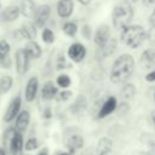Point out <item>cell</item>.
I'll return each instance as SVG.
<instances>
[{"instance_id":"cell-46","label":"cell","mask_w":155,"mask_h":155,"mask_svg":"<svg viewBox=\"0 0 155 155\" xmlns=\"http://www.w3.org/2000/svg\"><path fill=\"white\" fill-rule=\"evenodd\" d=\"M82 155H91V154H90V153H87V151H85V153H84Z\"/></svg>"},{"instance_id":"cell-4","label":"cell","mask_w":155,"mask_h":155,"mask_svg":"<svg viewBox=\"0 0 155 155\" xmlns=\"http://www.w3.org/2000/svg\"><path fill=\"white\" fill-rule=\"evenodd\" d=\"M30 61H31V58L28 56V53L25 52V50L23 47L17 48V51L15 53V67H16V71L18 75L27 74V71L30 68Z\"/></svg>"},{"instance_id":"cell-32","label":"cell","mask_w":155,"mask_h":155,"mask_svg":"<svg viewBox=\"0 0 155 155\" xmlns=\"http://www.w3.org/2000/svg\"><path fill=\"white\" fill-rule=\"evenodd\" d=\"M147 39L150 44L155 45V24H151V28L147 31Z\"/></svg>"},{"instance_id":"cell-45","label":"cell","mask_w":155,"mask_h":155,"mask_svg":"<svg viewBox=\"0 0 155 155\" xmlns=\"http://www.w3.org/2000/svg\"><path fill=\"white\" fill-rule=\"evenodd\" d=\"M58 155H71L70 153H61V154H58Z\"/></svg>"},{"instance_id":"cell-11","label":"cell","mask_w":155,"mask_h":155,"mask_svg":"<svg viewBox=\"0 0 155 155\" xmlns=\"http://www.w3.org/2000/svg\"><path fill=\"white\" fill-rule=\"evenodd\" d=\"M86 54V48L84 47V45L79 44V42H75L73 45H70V47L68 48V57L73 61V62H81L84 59Z\"/></svg>"},{"instance_id":"cell-23","label":"cell","mask_w":155,"mask_h":155,"mask_svg":"<svg viewBox=\"0 0 155 155\" xmlns=\"http://www.w3.org/2000/svg\"><path fill=\"white\" fill-rule=\"evenodd\" d=\"M116 45H117V41H116L115 39H109L104 46L99 47V48H101L102 57H107V56L111 54V53L114 52V50L116 48Z\"/></svg>"},{"instance_id":"cell-12","label":"cell","mask_w":155,"mask_h":155,"mask_svg":"<svg viewBox=\"0 0 155 155\" xmlns=\"http://www.w3.org/2000/svg\"><path fill=\"white\" fill-rule=\"evenodd\" d=\"M110 39V29L109 25L102 24L94 33V44L98 47H102L107 44V41Z\"/></svg>"},{"instance_id":"cell-33","label":"cell","mask_w":155,"mask_h":155,"mask_svg":"<svg viewBox=\"0 0 155 155\" xmlns=\"http://www.w3.org/2000/svg\"><path fill=\"white\" fill-rule=\"evenodd\" d=\"M56 97H57L59 101H68V99L71 97V91H67V90L61 91V92L57 93Z\"/></svg>"},{"instance_id":"cell-2","label":"cell","mask_w":155,"mask_h":155,"mask_svg":"<svg viewBox=\"0 0 155 155\" xmlns=\"http://www.w3.org/2000/svg\"><path fill=\"white\" fill-rule=\"evenodd\" d=\"M147 39V31L142 25H126L122 28L121 40L131 48H136Z\"/></svg>"},{"instance_id":"cell-13","label":"cell","mask_w":155,"mask_h":155,"mask_svg":"<svg viewBox=\"0 0 155 155\" xmlns=\"http://www.w3.org/2000/svg\"><path fill=\"white\" fill-rule=\"evenodd\" d=\"M74 11L73 0H58L57 2V15L61 18H68Z\"/></svg>"},{"instance_id":"cell-31","label":"cell","mask_w":155,"mask_h":155,"mask_svg":"<svg viewBox=\"0 0 155 155\" xmlns=\"http://www.w3.org/2000/svg\"><path fill=\"white\" fill-rule=\"evenodd\" d=\"M12 67V59L10 56H6L5 58L0 59V68L2 69H10Z\"/></svg>"},{"instance_id":"cell-34","label":"cell","mask_w":155,"mask_h":155,"mask_svg":"<svg viewBox=\"0 0 155 155\" xmlns=\"http://www.w3.org/2000/svg\"><path fill=\"white\" fill-rule=\"evenodd\" d=\"M82 36L85 39H88L91 36V28L88 25H84V28H82Z\"/></svg>"},{"instance_id":"cell-1","label":"cell","mask_w":155,"mask_h":155,"mask_svg":"<svg viewBox=\"0 0 155 155\" xmlns=\"http://www.w3.org/2000/svg\"><path fill=\"white\" fill-rule=\"evenodd\" d=\"M133 68H134V61L131 54L125 53L119 56L111 67L110 81L114 84L125 82L132 75Z\"/></svg>"},{"instance_id":"cell-24","label":"cell","mask_w":155,"mask_h":155,"mask_svg":"<svg viewBox=\"0 0 155 155\" xmlns=\"http://www.w3.org/2000/svg\"><path fill=\"white\" fill-rule=\"evenodd\" d=\"M136 92H137V90H136L134 85L126 84L121 90V97H122V99H131L132 97H134Z\"/></svg>"},{"instance_id":"cell-14","label":"cell","mask_w":155,"mask_h":155,"mask_svg":"<svg viewBox=\"0 0 155 155\" xmlns=\"http://www.w3.org/2000/svg\"><path fill=\"white\" fill-rule=\"evenodd\" d=\"M18 8H19V13L23 17L31 19L36 10V4L34 0H21Z\"/></svg>"},{"instance_id":"cell-39","label":"cell","mask_w":155,"mask_h":155,"mask_svg":"<svg viewBox=\"0 0 155 155\" xmlns=\"http://www.w3.org/2000/svg\"><path fill=\"white\" fill-rule=\"evenodd\" d=\"M38 155H48V151H47V149L45 148V149H42V150H40V151L38 153Z\"/></svg>"},{"instance_id":"cell-21","label":"cell","mask_w":155,"mask_h":155,"mask_svg":"<svg viewBox=\"0 0 155 155\" xmlns=\"http://www.w3.org/2000/svg\"><path fill=\"white\" fill-rule=\"evenodd\" d=\"M12 87H13V78L8 74L1 75L0 76V93L6 94L11 91Z\"/></svg>"},{"instance_id":"cell-38","label":"cell","mask_w":155,"mask_h":155,"mask_svg":"<svg viewBox=\"0 0 155 155\" xmlns=\"http://www.w3.org/2000/svg\"><path fill=\"white\" fill-rule=\"evenodd\" d=\"M150 23L151 24H155V7H154V10L151 12V16H150Z\"/></svg>"},{"instance_id":"cell-9","label":"cell","mask_w":155,"mask_h":155,"mask_svg":"<svg viewBox=\"0 0 155 155\" xmlns=\"http://www.w3.org/2000/svg\"><path fill=\"white\" fill-rule=\"evenodd\" d=\"M29 124H30V113H29V110L23 109L15 117V126L13 127L16 128V131H18V132L24 134V132L27 131Z\"/></svg>"},{"instance_id":"cell-36","label":"cell","mask_w":155,"mask_h":155,"mask_svg":"<svg viewBox=\"0 0 155 155\" xmlns=\"http://www.w3.org/2000/svg\"><path fill=\"white\" fill-rule=\"evenodd\" d=\"M148 155H155V143H154V144H151V145L149 147Z\"/></svg>"},{"instance_id":"cell-41","label":"cell","mask_w":155,"mask_h":155,"mask_svg":"<svg viewBox=\"0 0 155 155\" xmlns=\"http://www.w3.org/2000/svg\"><path fill=\"white\" fill-rule=\"evenodd\" d=\"M78 1H79L81 5H88V4H90L92 0H78Z\"/></svg>"},{"instance_id":"cell-7","label":"cell","mask_w":155,"mask_h":155,"mask_svg":"<svg viewBox=\"0 0 155 155\" xmlns=\"http://www.w3.org/2000/svg\"><path fill=\"white\" fill-rule=\"evenodd\" d=\"M38 90H39V79L38 76H30L25 84V88H24V99L27 103H31L34 102V99L36 98L38 94Z\"/></svg>"},{"instance_id":"cell-49","label":"cell","mask_w":155,"mask_h":155,"mask_svg":"<svg viewBox=\"0 0 155 155\" xmlns=\"http://www.w3.org/2000/svg\"><path fill=\"white\" fill-rule=\"evenodd\" d=\"M105 155H109V154H105Z\"/></svg>"},{"instance_id":"cell-47","label":"cell","mask_w":155,"mask_h":155,"mask_svg":"<svg viewBox=\"0 0 155 155\" xmlns=\"http://www.w3.org/2000/svg\"><path fill=\"white\" fill-rule=\"evenodd\" d=\"M0 11H1V4H0Z\"/></svg>"},{"instance_id":"cell-43","label":"cell","mask_w":155,"mask_h":155,"mask_svg":"<svg viewBox=\"0 0 155 155\" xmlns=\"http://www.w3.org/2000/svg\"><path fill=\"white\" fill-rule=\"evenodd\" d=\"M151 120H153V124H154V126H155V110L151 113Z\"/></svg>"},{"instance_id":"cell-30","label":"cell","mask_w":155,"mask_h":155,"mask_svg":"<svg viewBox=\"0 0 155 155\" xmlns=\"http://www.w3.org/2000/svg\"><path fill=\"white\" fill-rule=\"evenodd\" d=\"M11 46L5 39H0V59L5 58L6 56H10Z\"/></svg>"},{"instance_id":"cell-35","label":"cell","mask_w":155,"mask_h":155,"mask_svg":"<svg viewBox=\"0 0 155 155\" xmlns=\"http://www.w3.org/2000/svg\"><path fill=\"white\" fill-rule=\"evenodd\" d=\"M145 80L149 81V82H155V69L145 75Z\"/></svg>"},{"instance_id":"cell-20","label":"cell","mask_w":155,"mask_h":155,"mask_svg":"<svg viewBox=\"0 0 155 155\" xmlns=\"http://www.w3.org/2000/svg\"><path fill=\"white\" fill-rule=\"evenodd\" d=\"M84 147V138L79 134H73L67 140V148L70 154L75 153L78 149H81Z\"/></svg>"},{"instance_id":"cell-10","label":"cell","mask_w":155,"mask_h":155,"mask_svg":"<svg viewBox=\"0 0 155 155\" xmlns=\"http://www.w3.org/2000/svg\"><path fill=\"white\" fill-rule=\"evenodd\" d=\"M19 16H21V13H19V8L17 5L6 6L2 11H0V21L5 22V23L16 22Z\"/></svg>"},{"instance_id":"cell-26","label":"cell","mask_w":155,"mask_h":155,"mask_svg":"<svg viewBox=\"0 0 155 155\" xmlns=\"http://www.w3.org/2000/svg\"><path fill=\"white\" fill-rule=\"evenodd\" d=\"M38 148H39V140H38V138H35V137H29V138L25 140L24 145H23V149H24L25 151H34V150H36Z\"/></svg>"},{"instance_id":"cell-18","label":"cell","mask_w":155,"mask_h":155,"mask_svg":"<svg viewBox=\"0 0 155 155\" xmlns=\"http://www.w3.org/2000/svg\"><path fill=\"white\" fill-rule=\"evenodd\" d=\"M25 50V52L28 53V56L31 58V59H38L41 57V53H42V50L40 47V45L35 41V40H28V42L25 44V46L23 47Z\"/></svg>"},{"instance_id":"cell-6","label":"cell","mask_w":155,"mask_h":155,"mask_svg":"<svg viewBox=\"0 0 155 155\" xmlns=\"http://www.w3.org/2000/svg\"><path fill=\"white\" fill-rule=\"evenodd\" d=\"M50 15H51V7H50V5L42 4V5L36 6L35 13L33 16V21H34L35 27L36 28H44L45 24L47 23L48 18H50Z\"/></svg>"},{"instance_id":"cell-8","label":"cell","mask_w":155,"mask_h":155,"mask_svg":"<svg viewBox=\"0 0 155 155\" xmlns=\"http://www.w3.org/2000/svg\"><path fill=\"white\" fill-rule=\"evenodd\" d=\"M23 145H24V137L23 133L16 131L8 143V150L11 155H24L23 153Z\"/></svg>"},{"instance_id":"cell-48","label":"cell","mask_w":155,"mask_h":155,"mask_svg":"<svg viewBox=\"0 0 155 155\" xmlns=\"http://www.w3.org/2000/svg\"><path fill=\"white\" fill-rule=\"evenodd\" d=\"M154 101H155V93H154Z\"/></svg>"},{"instance_id":"cell-42","label":"cell","mask_w":155,"mask_h":155,"mask_svg":"<svg viewBox=\"0 0 155 155\" xmlns=\"http://www.w3.org/2000/svg\"><path fill=\"white\" fill-rule=\"evenodd\" d=\"M0 155H7V150L4 147H0Z\"/></svg>"},{"instance_id":"cell-44","label":"cell","mask_w":155,"mask_h":155,"mask_svg":"<svg viewBox=\"0 0 155 155\" xmlns=\"http://www.w3.org/2000/svg\"><path fill=\"white\" fill-rule=\"evenodd\" d=\"M126 2H128V4H134V2H137L138 0H125Z\"/></svg>"},{"instance_id":"cell-19","label":"cell","mask_w":155,"mask_h":155,"mask_svg":"<svg viewBox=\"0 0 155 155\" xmlns=\"http://www.w3.org/2000/svg\"><path fill=\"white\" fill-rule=\"evenodd\" d=\"M57 93H58V88L54 86V84H53L52 81H47V82L42 86V88H41V97H42V99H45V101H51V99H53V98L57 96Z\"/></svg>"},{"instance_id":"cell-37","label":"cell","mask_w":155,"mask_h":155,"mask_svg":"<svg viewBox=\"0 0 155 155\" xmlns=\"http://www.w3.org/2000/svg\"><path fill=\"white\" fill-rule=\"evenodd\" d=\"M44 117H45V119H50V117H51V110H50L48 108L45 110V113H44Z\"/></svg>"},{"instance_id":"cell-28","label":"cell","mask_w":155,"mask_h":155,"mask_svg":"<svg viewBox=\"0 0 155 155\" xmlns=\"http://www.w3.org/2000/svg\"><path fill=\"white\" fill-rule=\"evenodd\" d=\"M41 39L45 44H52L54 41V33L50 28H44L41 33Z\"/></svg>"},{"instance_id":"cell-15","label":"cell","mask_w":155,"mask_h":155,"mask_svg":"<svg viewBox=\"0 0 155 155\" xmlns=\"http://www.w3.org/2000/svg\"><path fill=\"white\" fill-rule=\"evenodd\" d=\"M140 65L144 69H155V48L143 51L140 56Z\"/></svg>"},{"instance_id":"cell-25","label":"cell","mask_w":155,"mask_h":155,"mask_svg":"<svg viewBox=\"0 0 155 155\" xmlns=\"http://www.w3.org/2000/svg\"><path fill=\"white\" fill-rule=\"evenodd\" d=\"M16 132V128L13 127V126H10V127H7V128H5L4 130V133H2V147L6 149L7 147H8V143H10V140H11V138H12V136H13V133Z\"/></svg>"},{"instance_id":"cell-27","label":"cell","mask_w":155,"mask_h":155,"mask_svg":"<svg viewBox=\"0 0 155 155\" xmlns=\"http://www.w3.org/2000/svg\"><path fill=\"white\" fill-rule=\"evenodd\" d=\"M62 30L64 31V34H67L68 36H74L78 31V27L74 22H65L62 27Z\"/></svg>"},{"instance_id":"cell-29","label":"cell","mask_w":155,"mask_h":155,"mask_svg":"<svg viewBox=\"0 0 155 155\" xmlns=\"http://www.w3.org/2000/svg\"><path fill=\"white\" fill-rule=\"evenodd\" d=\"M56 84H57L58 87L67 88V87L71 84V80H70V78H69L67 74H61V75L57 76V79H56Z\"/></svg>"},{"instance_id":"cell-17","label":"cell","mask_w":155,"mask_h":155,"mask_svg":"<svg viewBox=\"0 0 155 155\" xmlns=\"http://www.w3.org/2000/svg\"><path fill=\"white\" fill-rule=\"evenodd\" d=\"M117 107V102H116V98L115 97H109L102 105V108L99 109V113H98V117H105L108 115H110Z\"/></svg>"},{"instance_id":"cell-16","label":"cell","mask_w":155,"mask_h":155,"mask_svg":"<svg viewBox=\"0 0 155 155\" xmlns=\"http://www.w3.org/2000/svg\"><path fill=\"white\" fill-rule=\"evenodd\" d=\"M18 30H19V33L22 35V39L34 40L36 38V27L31 22H24V23H22V25L18 28Z\"/></svg>"},{"instance_id":"cell-22","label":"cell","mask_w":155,"mask_h":155,"mask_svg":"<svg viewBox=\"0 0 155 155\" xmlns=\"http://www.w3.org/2000/svg\"><path fill=\"white\" fill-rule=\"evenodd\" d=\"M111 147H113V143H111L110 138H107V137L101 138L98 144H97V153H98V155L109 154L110 150H111Z\"/></svg>"},{"instance_id":"cell-5","label":"cell","mask_w":155,"mask_h":155,"mask_svg":"<svg viewBox=\"0 0 155 155\" xmlns=\"http://www.w3.org/2000/svg\"><path fill=\"white\" fill-rule=\"evenodd\" d=\"M21 108H22V96L17 94L8 103V105L4 113V116H2V121L6 124L12 122L15 120V117L17 116V114L21 111Z\"/></svg>"},{"instance_id":"cell-40","label":"cell","mask_w":155,"mask_h":155,"mask_svg":"<svg viewBox=\"0 0 155 155\" xmlns=\"http://www.w3.org/2000/svg\"><path fill=\"white\" fill-rule=\"evenodd\" d=\"M143 2H144V5H153V4H155V0H143Z\"/></svg>"},{"instance_id":"cell-3","label":"cell","mask_w":155,"mask_h":155,"mask_svg":"<svg viewBox=\"0 0 155 155\" xmlns=\"http://www.w3.org/2000/svg\"><path fill=\"white\" fill-rule=\"evenodd\" d=\"M132 17H133V8H132L131 4H128V2L116 5L113 10V13H111L113 24L115 28L126 27L131 22Z\"/></svg>"}]
</instances>
